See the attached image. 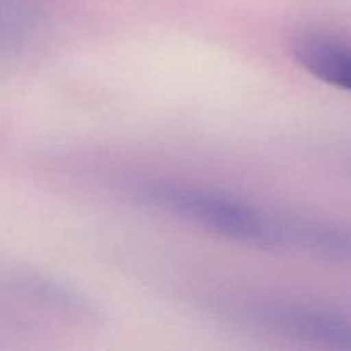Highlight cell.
<instances>
[{"instance_id":"obj_3","label":"cell","mask_w":351,"mask_h":351,"mask_svg":"<svg viewBox=\"0 0 351 351\" xmlns=\"http://www.w3.org/2000/svg\"><path fill=\"white\" fill-rule=\"evenodd\" d=\"M290 51L312 77L351 93V45L317 31H304L293 36Z\"/></svg>"},{"instance_id":"obj_1","label":"cell","mask_w":351,"mask_h":351,"mask_svg":"<svg viewBox=\"0 0 351 351\" xmlns=\"http://www.w3.org/2000/svg\"><path fill=\"white\" fill-rule=\"evenodd\" d=\"M127 197L206 233L263 250L314 257L321 218L274 213L226 192L163 178H130Z\"/></svg>"},{"instance_id":"obj_2","label":"cell","mask_w":351,"mask_h":351,"mask_svg":"<svg viewBox=\"0 0 351 351\" xmlns=\"http://www.w3.org/2000/svg\"><path fill=\"white\" fill-rule=\"evenodd\" d=\"M232 312L249 324L273 335L328 348L351 350V317L343 312L273 300L245 302L237 305Z\"/></svg>"}]
</instances>
